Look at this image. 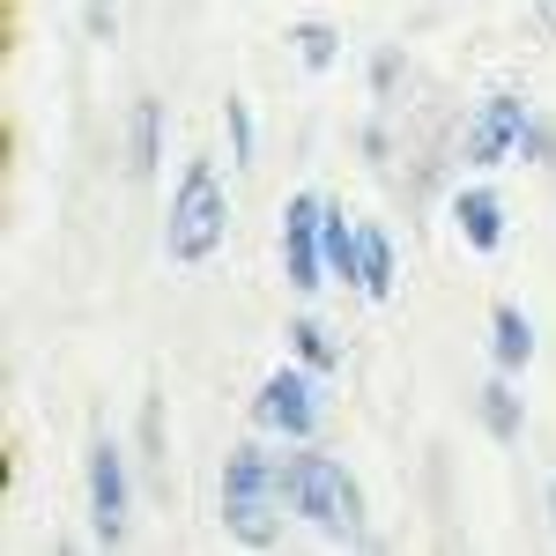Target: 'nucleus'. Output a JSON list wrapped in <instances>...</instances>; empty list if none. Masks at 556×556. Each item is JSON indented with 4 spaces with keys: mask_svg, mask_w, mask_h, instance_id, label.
I'll use <instances>...</instances> for the list:
<instances>
[{
    "mask_svg": "<svg viewBox=\"0 0 556 556\" xmlns=\"http://www.w3.org/2000/svg\"><path fill=\"white\" fill-rule=\"evenodd\" d=\"M223 149H230V172H253L260 164V119L245 97H223Z\"/></svg>",
    "mask_w": 556,
    "mask_h": 556,
    "instance_id": "obj_17",
    "label": "nucleus"
},
{
    "mask_svg": "<svg viewBox=\"0 0 556 556\" xmlns=\"http://www.w3.org/2000/svg\"><path fill=\"white\" fill-rule=\"evenodd\" d=\"M119 8H127V0H83V38L89 45H112V38H119Z\"/></svg>",
    "mask_w": 556,
    "mask_h": 556,
    "instance_id": "obj_20",
    "label": "nucleus"
},
{
    "mask_svg": "<svg viewBox=\"0 0 556 556\" xmlns=\"http://www.w3.org/2000/svg\"><path fill=\"white\" fill-rule=\"evenodd\" d=\"M401 290V245H393V230L386 223H364V253H356V298L386 304Z\"/></svg>",
    "mask_w": 556,
    "mask_h": 556,
    "instance_id": "obj_12",
    "label": "nucleus"
},
{
    "mask_svg": "<svg viewBox=\"0 0 556 556\" xmlns=\"http://www.w3.org/2000/svg\"><path fill=\"white\" fill-rule=\"evenodd\" d=\"M134 475H141V460H134L127 438L97 430V438L83 445V513H89V542H97V549H127V534H134Z\"/></svg>",
    "mask_w": 556,
    "mask_h": 556,
    "instance_id": "obj_4",
    "label": "nucleus"
},
{
    "mask_svg": "<svg viewBox=\"0 0 556 556\" xmlns=\"http://www.w3.org/2000/svg\"><path fill=\"white\" fill-rule=\"evenodd\" d=\"M319 215H327V193L298 186V193L282 201V230H275V245H282V282H290L304 304L334 282V275H327V238H319Z\"/></svg>",
    "mask_w": 556,
    "mask_h": 556,
    "instance_id": "obj_7",
    "label": "nucleus"
},
{
    "mask_svg": "<svg viewBox=\"0 0 556 556\" xmlns=\"http://www.w3.org/2000/svg\"><path fill=\"white\" fill-rule=\"evenodd\" d=\"M282 334H290V356H298V364H312L319 379H334V371H342V364H349L342 334H334V327H327L319 312H298V319H290Z\"/></svg>",
    "mask_w": 556,
    "mask_h": 556,
    "instance_id": "obj_14",
    "label": "nucleus"
},
{
    "mask_svg": "<svg viewBox=\"0 0 556 556\" xmlns=\"http://www.w3.org/2000/svg\"><path fill=\"white\" fill-rule=\"evenodd\" d=\"M230 178L215 156H186L164 193V260L172 267H208L230 245Z\"/></svg>",
    "mask_w": 556,
    "mask_h": 556,
    "instance_id": "obj_3",
    "label": "nucleus"
},
{
    "mask_svg": "<svg viewBox=\"0 0 556 556\" xmlns=\"http://www.w3.org/2000/svg\"><path fill=\"white\" fill-rule=\"evenodd\" d=\"M549 542H556V475H549Z\"/></svg>",
    "mask_w": 556,
    "mask_h": 556,
    "instance_id": "obj_22",
    "label": "nucleus"
},
{
    "mask_svg": "<svg viewBox=\"0 0 556 556\" xmlns=\"http://www.w3.org/2000/svg\"><path fill=\"white\" fill-rule=\"evenodd\" d=\"M408 83H416V60H408V45H401V38L371 45V60H364V89H371V112H393Z\"/></svg>",
    "mask_w": 556,
    "mask_h": 556,
    "instance_id": "obj_15",
    "label": "nucleus"
},
{
    "mask_svg": "<svg viewBox=\"0 0 556 556\" xmlns=\"http://www.w3.org/2000/svg\"><path fill=\"white\" fill-rule=\"evenodd\" d=\"M164 141H172V112H164V97H134L127 112V178H164Z\"/></svg>",
    "mask_w": 556,
    "mask_h": 556,
    "instance_id": "obj_10",
    "label": "nucleus"
},
{
    "mask_svg": "<svg viewBox=\"0 0 556 556\" xmlns=\"http://www.w3.org/2000/svg\"><path fill=\"white\" fill-rule=\"evenodd\" d=\"M282 490H290V519L312 527L319 542H364L371 527V497H364V475L349 468L342 453H327L319 438L282 445Z\"/></svg>",
    "mask_w": 556,
    "mask_h": 556,
    "instance_id": "obj_2",
    "label": "nucleus"
},
{
    "mask_svg": "<svg viewBox=\"0 0 556 556\" xmlns=\"http://www.w3.org/2000/svg\"><path fill=\"white\" fill-rule=\"evenodd\" d=\"M542 356V327H534V312L527 304H490V371H513L527 379V364Z\"/></svg>",
    "mask_w": 556,
    "mask_h": 556,
    "instance_id": "obj_9",
    "label": "nucleus"
},
{
    "mask_svg": "<svg viewBox=\"0 0 556 556\" xmlns=\"http://www.w3.org/2000/svg\"><path fill=\"white\" fill-rule=\"evenodd\" d=\"M245 424L267 430L275 445H304V438H319V430H327V379H319L312 364H298V356H282V364L253 386Z\"/></svg>",
    "mask_w": 556,
    "mask_h": 556,
    "instance_id": "obj_5",
    "label": "nucleus"
},
{
    "mask_svg": "<svg viewBox=\"0 0 556 556\" xmlns=\"http://www.w3.org/2000/svg\"><path fill=\"white\" fill-rule=\"evenodd\" d=\"M282 45L298 52L304 75H334V67H342V23H327V15H298V23L282 30Z\"/></svg>",
    "mask_w": 556,
    "mask_h": 556,
    "instance_id": "obj_13",
    "label": "nucleus"
},
{
    "mask_svg": "<svg viewBox=\"0 0 556 556\" xmlns=\"http://www.w3.org/2000/svg\"><path fill=\"white\" fill-rule=\"evenodd\" d=\"M534 30H542V38H556V0H534Z\"/></svg>",
    "mask_w": 556,
    "mask_h": 556,
    "instance_id": "obj_21",
    "label": "nucleus"
},
{
    "mask_svg": "<svg viewBox=\"0 0 556 556\" xmlns=\"http://www.w3.org/2000/svg\"><path fill=\"white\" fill-rule=\"evenodd\" d=\"M475 424L490 445H519L527 438V393H519L513 371H490V379L475 386Z\"/></svg>",
    "mask_w": 556,
    "mask_h": 556,
    "instance_id": "obj_11",
    "label": "nucleus"
},
{
    "mask_svg": "<svg viewBox=\"0 0 556 556\" xmlns=\"http://www.w3.org/2000/svg\"><path fill=\"white\" fill-rule=\"evenodd\" d=\"M393 149H401V141H393V127H386V112H371V119L356 127V156H364L371 172H393Z\"/></svg>",
    "mask_w": 556,
    "mask_h": 556,
    "instance_id": "obj_19",
    "label": "nucleus"
},
{
    "mask_svg": "<svg viewBox=\"0 0 556 556\" xmlns=\"http://www.w3.org/2000/svg\"><path fill=\"white\" fill-rule=\"evenodd\" d=\"M215 519L238 549H275L290 519V490H282V445L267 430H245L230 453H223V475H215Z\"/></svg>",
    "mask_w": 556,
    "mask_h": 556,
    "instance_id": "obj_1",
    "label": "nucleus"
},
{
    "mask_svg": "<svg viewBox=\"0 0 556 556\" xmlns=\"http://www.w3.org/2000/svg\"><path fill=\"white\" fill-rule=\"evenodd\" d=\"M445 223H453V238H460L468 253H505V238H513V201L497 193L490 172H475L445 193Z\"/></svg>",
    "mask_w": 556,
    "mask_h": 556,
    "instance_id": "obj_8",
    "label": "nucleus"
},
{
    "mask_svg": "<svg viewBox=\"0 0 556 556\" xmlns=\"http://www.w3.org/2000/svg\"><path fill=\"white\" fill-rule=\"evenodd\" d=\"M519 172H556V112H527V134H519Z\"/></svg>",
    "mask_w": 556,
    "mask_h": 556,
    "instance_id": "obj_18",
    "label": "nucleus"
},
{
    "mask_svg": "<svg viewBox=\"0 0 556 556\" xmlns=\"http://www.w3.org/2000/svg\"><path fill=\"white\" fill-rule=\"evenodd\" d=\"M527 112H534V97L519 83H497L475 97V112L460 119V141H453V156L468 164V172H505L519 164V134H527Z\"/></svg>",
    "mask_w": 556,
    "mask_h": 556,
    "instance_id": "obj_6",
    "label": "nucleus"
},
{
    "mask_svg": "<svg viewBox=\"0 0 556 556\" xmlns=\"http://www.w3.org/2000/svg\"><path fill=\"white\" fill-rule=\"evenodd\" d=\"M134 460H141V475L164 482V460H172V416H164V393H141V416H134Z\"/></svg>",
    "mask_w": 556,
    "mask_h": 556,
    "instance_id": "obj_16",
    "label": "nucleus"
}]
</instances>
